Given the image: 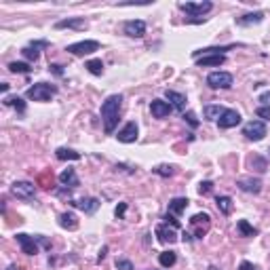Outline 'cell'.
<instances>
[{
	"instance_id": "obj_1",
	"label": "cell",
	"mask_w": 270,
	"mask_h": 270,
	"mask_svg": "<svg viewBox=\"0 0 270 270\" xmlns=\"http://www.w3.org/2000/svg\"><path fill=\"white\" fill-rule=\"evenodd\" d=\"M120 110H123V95L114 93L110 97H106V101L101 104V120H104V131L114 133V129L118 127L120 120Z\"/></svg>"
},
{
	"instance_id": "obj_2",
	"label": "cell",
	"mask_w": 270,
	"mask_h": 270,
	"mask_svg": "<svg viewBox=\"0 0 270 270\" xmlns=\"http://www.w3.org/2000/svg\"><path fill=\"white\" fill-rule=\"evenodd\" d=\"M57 85H51V82H36L32 85L28 91H25V97L32 101H49L53 95H57Z\"/></svg>"
},
{
	"instance_id": "obj_3",
	"label": "cell",
	"mask_w": 270,
	"mask_h": 270,
	"mask_svg": "<svg viewBox=\"0 0 270 270\" xmlns=\"http://www.w3.org/2000/svg\"><path fill=\"white\" fill-rule=\"evenodd\" d=\"M11 192H13V196L21 198V201H34L36 186L32 184V182H25V179H21V182H13Z\"/></svg>"
},
{
	"instance_id": "obj_4",
	"label": "cell",
	"mask_w": 270,
	"mask_h": 270,
	"mask_svg": "<svg viewBox=\"0 0 270 270\" xmlns=\"http://www.w3.org/2000/svg\"><path fill=\"white\" fill-rule=\"evenodd\" d=\"M243 135L249 141H260L266 137V123L264 120H249V123L243 127Z\"/></svg>"
},
{
	"instance_id": "obj_5",
	"label": "cell",
	"mask_w": 270,
	"mask_h": 270,
	"mask_svg": "<svg viewBox=\"0 0 270 270\" xmlns=\"http://www.w3.org/2000/svg\"><path fill=\"white\" fill-rule=\"evenodd\" d=\"M66 51H68V53H72V55H76V57L91 55V53H95V51H99V42L97 40H80V42L68 44Z\"/></svg>"
},
{
	"instance_id": "obj_6",
	"label": "cell",
	"mask_w": 270,
	"mask_h": 270,
	"mask_svg": "<svg viewBox=\"0 0 270 270\" xmlns=\"http://www.w3.org/2000/svg\"><path fill=\"white\" fill-rule=\"evenodd\" d=\"M211 9H213V2H209V0H203V2H179V11H184L186 15H192V17H201Z\"/></svg>"
},
{
	"instance_id": "obj_7",
	"label": "cell",
	"mask_w": 270,
	"mask_h": 270,
	"mask_svg": "<svg viewBox=\"0 0 270 270\" xmlns=\"http://www.w3.org/2000/svg\"><path fill=\"white\" fill-rule=\"evenodd\" d=\"M232 82H234V78L230 72H211L207 76V85L211 89H230Z\"/></svg>"
},
{
	"instance_id": "obj_8",
	"label": "cell",
	"mask_w": 270,
	"mask_h": 270,
	"mask_svg": "<svg viewBox=\"0 0 270 270\" xmlns=\"http://www.w3.org/2000/svg\"><path fill=\"white\" fill-rule=\"evenodd\" d=\"M137 137H139V127H137V123H133V120L127 123L123 129L116 133V139L123 141V144H133V141H137Z\"/></svg>"
},
{
	"instance_id": "obj_9",
	"label": "cell",
	"mask_w": 270,
	"mask_h": 270,
	"mask_svg": "<svg viewBox=\"0 0 270 270\" xmlns=\"http://www.w3.org/2000/svg\"><path fill=\"white\" fill-rule=\"evenodd\" d=\"M15 239H17L19 247H21V251L25 255H36L38 253L36 236H30V234H25V232H19V234H15Z\"/></svg>"
},
{
	"instance_id": "obj_10",
	"label": "cell",
	"mask_w": 270,
	"mask_h": 270,
	"mask_svg": "<svg viewBox=\"0 0 270 270\" xmlns=\"http://www.w3.org/2000/svg\"><path fill=\"white\" fill-rule=\"evenodd\" d=\"M236 125H241V114L232 110V108H226L224 114L220 116V120H217V127H220V129H232Z\"/></svg>"
},
{
	"instance_id": "obj_11",
	"label": "cell",
	"mask_w": 270,
	"mask_h": 270,
	"mask_svg": "<svg viewBox=\"0 0 270 270\" xmlns=\"http://www.w3.org/2000/svg\"><path fill=\"white\" fill-rule=\"evenodd\" d=\"M236 186H239V190L243 192H249V194H260L262 192V179L260 177H241L236 179Z\"/></svg>"
},
{
	"instance_id": "obj_12",
	"label": "cell",
	"mask_w": 270,
	"mask_h": 270,
	"mask_svg": "<svg viewBox=\"0 0 270 270\" xmlns=\"http://www.w3.org/2000/svg\"><path fill=\"white\" fill-rule=\"evenodd\" d=\"M123 30H125L127 36L141 38V36L146 34V21H144V19H129V21H125Z\"/></svg>"
},
{
	"instance_id": "obj_13",
	"label": "cell",
	"mask_w": 270,
	"mask_h": 270,
	"mask_svg": "<svg viewBox=\"0 0 270 270\" xmlns=\"http://www.w3.org/2000/svg\"><path fill=\"white\" fill-rule=\"evenodd\" d=\"M70 205H74V207H78L80 211H85L87 215H93L95 211L99 209V198H95V196H82L80 201H72Z\"/></svg>"
},
{
	"instance_id": "obj_14",
	"label": "cell",
	"mask_w": 270,
	"mask_h": 270,
	"mask_svg": "<svg viewBox=\"0 0 270 270\" xmlns=\"http://www.w3.org/2000/svg\"><path fill=\"white\" fill-rule=\"evenodd\" d=\"M150 112H152L154 118H167L173 112V108H171L169 101H165V99H152L150 101Z\"/></svg>"
},
{
	"instance_id": "obj_15",
	"label": "cell",
	"mask_w": 270,
	"mask_h": 270,
	"mask_svg": "<svg viewBox=\"0 0 270 270\" xmlns=\"http://www.w3.org/2000/svg\"><path fill=\"white\" fill-rule=\"evenodd\" d=\"M82 30L87 28V21L85 17H68V19H61V21L55 23V30Z\"/></svg>"
},
{
	"instance_id": "obj_16",
	"label": "cell",
	"mask_w": 270,
	"mask_h": 270,
	"mask_svg": "<svg viewBox=\"0 0 270 270\" xmlns=\"http://www.w3.org/2000/svg\"><path fill=\"white\" fill-rule=\"evenodd\" d=\"M59 182H61V186H66V188H72V190L80 186V179H78V175H76V171L72 169V167H68V169H63L59 173Z\"/></svg>"
},
{
	"instance_id": "obj_17",
	"label": "cell",
	"mask_w": 270,
	"mask_h": 270,
	"mask_svg": "<svg viewBox=\"0 0 270 270\" xmlns=\"http://www.w3.org/2000/svg\"><path fill=\"white\" fill-rule=\"evenodd\" d=\"M165 97H167V101L171 104L173 110H179V112L184 110V108H186V101H188V99H186V95H184V93L171 91V89H167V91H165Z\"/></svg>"
},
{
	"instance_id": "obj_18",
	"label": "cell",
	"mask_w": 270,
	"mask_h": 270,
	"mask_svg": "<svg viewBox=\"0 0 270 270\" xmlns=\"http://www.w3.org/2000/svg\"><path fill=\"white\" fill-rule=\"evenodd\" d=\"M234 49V44H226V47H205V49H198L192 53L194 59H201V57H207V55H226V51Z\"/></svg>"
},
{
	"instance_id": "obj_19",
	"label": "cell",
	"mask_w": 270,
	"mask_h": 270,
	"mask_svg": "<svg viewBox=\"0 0 270 270\" xmlns=\"http://www.w3.org/2000/svg\"><path fill=\"white\" fill-rule=\"evenodd\" d=\"M156 236H158V241H160V243H165V245H173V243L177 241L175 228H167L165 224L156 226Z\"/></svg>"
},
{
	"instance_id": "obj_20",
	"label": "cell",
	"mask_w": 270,
	"mask_h": 270,
	"mask_svg": "<svg viewBox=\"0 0 270 270\" xmlns=\"http://www.w3.org/2000/svg\"><path fill=\"white\" fill-rule=\"evenodd\" d=\"M247 165H249V169H253L255 173H266L268 171V160L262 156V154H251V156L247 158Z\"/></svg>"
},
{
	"instance_id": "obj_21",
	"label": "cell",
	"mask_w": 270,
	"mask_h": 270,
	"mask_svg": "<svg viewBox=\"0 0 270 270\" xmlns=\"http://www.w3.org/2000/svg\"><path fill=\"white\" fill-rule=\"evenodd\" d=\"M198 68H213V66H222L226 61V55H207L201 59H194Z\"/></svg>"
},
{
	"instance_id": "obj_22",
	"label": "cell",
	"mask_w": 270,
	"mask_h": 270,
	"mask_svg": "<svg viewBox=\"0 0 270 270\" xmlns=\"http://www.w3.org/2000/svg\"><path fill=\"white\" fill-rule=\"evenodd\" d=\"M59 226L66 228V230H76L78 228V217H76L72 211H63L59 215Z\"/></svg>"
},
{
	"instance_id": "obj_23",
	"label": "cell",
	"mask_w": 270,
	"mask_h": 270,
	"mask_svg": "<svg viewBox=\"0 0 270 270\" xmlns=\"http://www.w3.org/2000/svg\"><path fill=\"white\" fill-rule=\"evenodd\" d=\"M224 110H226V108H222L220 104H207L203 108V114H205V118L207 120H220V116L224 114Z\"/></svg>"
},
{
	"instance_id": "obj_24",
	"label": "cell",
	"mask_w": 270,
	"mask_h": 270,
	"mask_svg": "<svg viewBox=\"0 0 270 270\" xmlns=\"http://www.w3.org/2000/svg\"><path fill=\"white\" fill-rule=\"evenodd\" d=\"M262 21H264V13H262V11L247 13V15L236 17V23H239V25H251V23H262Z\"/></svg>"
},
{
	"instance_id": "obj_25",
	"label": "cell",
	"mask_w": 270,
	"mask_h": 270,
	"mask_svg": "<svg viewBox=\"0 0 270 270\" xmlns=\"http://www.w3.org/2000/svg\"><path fill=\"white\" fill-rule=\"evenodd\" d=\"M190 205V201L186 196H177V198H171L169 201V213L173 215H179L182 211H186V207Z\"/></svg>"
},
{
	"instance_id": "obj_26",
	"label": "cell",
	"mask_w": 270,
	"mask_h": 270,
	"mask_svg": "<svg viewBox=\"0 0 270 270\" xmlns=\"http://www.w3.org/2000/svg\"><path fill=\"white\" fill-rule=\"evenodd\" d=\"M55 156L59 160H80V152L72 150V148H57Z\"/></svg>"
},
{
	"instance_id": "obj_27",
	"label": "cell",
	"mask_w": 270,
	"mask_h": 270,
	"mask_svg": "<svg viewBox=\"0 0 270 270\" xmlns=\"http://www.w3.org/2000/svg\"><path fill=\"white\" fill-rule=\"evenodd\" d=\"M215 205H217V209H220V213H224V215L232 213V198L230 196H217Z\"/></svg>"
},
{
	"instance_id": "obj_28",
	"label": "cell",
	"mask_w": 270,
	"mask_h": 270,
	"mask_svg": "<svg viewBox=\"0 0 270 270\" xmlns=\"http://www.w3.org/2000/svg\"><path fill=\"white\" fill-rule=\"evenodd\" d=\"M2 104L4 106H13V108H17V112L19 114H23L25 112V101L21 97H17V95H6V97L2 99Z\"/></svg>"
},
{
	"instance_id": "obj_29",
	"label": "cell",
	"mask_w": 270,
	"mask_h": 270,
	"mask_svg": "<svg viewBox=\"0 0 270 270\" xmlns=\"http://www.w3.org/2000/svg\"><path fill=\"white\" fill-rule=\"evenodd\" d=\"M152 173H156L160 177H173L177 173V167L175 165H156L152 169Z\"/></svg>"
},
{
	"instance_id": "obj_30",
	"label": "cell",
	"mask_w": 270,
	"mask_h": 270,
	"mask_svg": "<svg viewBox=\"0 0 270 270\" xmlns=\"http://www.w3.org/2000/svg\"><path fill=\"white\" fill-rule=\"evenodd\" d=\"M236 228H239L241 236H258V228H253L247 220H239L236 222Z\"/></svg>"
},
{
	"instance_id": "obj_31",
	"label": "cell",
	"mask_w": 270,
	"mask_h": 270,
	"mask_svg": "<svg viewBox=\"0 0 270 270\" xmlns=\"http://www.w3.org/2000/svg\"><path fill=\"white\" fill-rule=\"evenodd\" d=\"M158 262L163 268H171L177 262V253L175 251H163V253H158Z\"/></svg>"
},
{
	"instance_id": "obj_32",
	"label": "cell",
	"mask_w": 270,
	"mask_h": 270,
	"mask_svg": "<svg viewBox=\"0 0 270 270\" xmlns=\"http://www.w3.org/2000/svg\"><path fill=\"white\" fill-rule=\"evenodd\" d=\"M85 68H87V72L93 74V76H101V74H104V63H101V59H89L85 63Z\"/></svg>"
},
{
	"instance_id": "obj_33",
	"label": "cell",
	"mask_w": 270,
	"mask_h": 270,
	"mask_svg": "<svg viewBox=\"0 0 270 270\" xmlns=\"http://www.w3.org/2000/svg\"><path fill=\"white\" fill-rule=\"evenodd\" d=\"M9 70L13 74H30L32 72L30 63H25V61H13V63H9Z\"/></svg>"
},
{
	"instance_id": "obj_34",
	"label": "cell",
	"mask_w": 270,
	"mask_h": 270,
	"mask_svg": "<svg viewBox=\"0 0 270 270\" xmlns=\"http://www.w3.org/2000/svg\"><path fill=\"white\" fill-rule=\"evenodd\" d=\"M190 224H192V226H201V224H203V226L209 228L211 217H209V213H194V215L190 217Z\"/></svg>"
},
{
	"instance_id": "obj_35",
	"label": "cell",
	"mask_w": 270,
	"mask_h": 270,
	"mask_svg": "<svg viewBox=\"0 0 270 270\" xmlns=\"http://www.w3.org/2000/svg\"><path fill=\"white\" fill-rule=\"evenodd\" d=\"M21 55H23L28 61H38V57H40L38 49H36V47H32V44H28V47H23V49H21Z\"/></svg>"
},
{
	"instance_id": "obj_36",
	"label": "cell",
	"mask_w": 270,
	"mask_h": 270,
	"mask_svg": "<svg viewBox=\"0 0 270 270\" xmlns=\"http://www.w3.org/2000/svg\"><path fill=\"white\" fill-rule=\"evenodd\" d=\"M163 220H165V224H171V228H182V224H179V220L173 213H169V211H167V213L163 215Z\"/></svg>"
},
{
	"instance_id": "obj_37",
	"label": "cell",
	"mask_w": 270,
	"mask_h": 270,
	"mask_svg": "<svg viewBox=\"0 0 270 270\" xmlns=\"http://www.w3.org/2000/svg\"><path fill=\"white\" fill-rule=\"evenodd\" d=\"M211 190H213V182H201L198 184V194H211Z\"/></svg>"
},
{
	"instance_id": "obj_38",
	"label": "cell",
	"mask_w": 270,
	"mask_h": 270,
	"mask_svg": "<svg viewBox=\"0 0 270 270\" xmlns=\"http://www.w3.org/2000/svg\"><path fill=\"white\" fill-rule=\"evenodd\" d=\"M184 120L192 127V129H196V127H198V120H196V116H194V112H184Z\"/></svg>"
},
{
	"instance_id": "obj_39",
	"label": "cell",
	"mask_w": 270,
	"mask_h": 270,
	"mask_svg": "<svg viewBox=\"0 0 270 270\" xmlns=\"http://www.w3.org/2000/svg\"><path fill=\"white\" fill-rule=\"evenodd\" d=\"M255 114H258L262 120H270V108H268V106H258Z\"/></svg>"
},
{
	"instance_id": "obj_40",
	"label": "cell",
	"mask_w": 270,
	"mask_h": 270,
	"mask_svg": "<svg viewBox=\"0 0 270 270\" xmlns=\"http://www.w3.org/2000/svg\"><path fill=\"white\" fill-rule=\"evenodd\" d=\"M125 213H127V203H118V205H116V209H114V215H116L118 220H123Z\"/></svg>"
},
{
	"instance_id": "obj_41",
	"label": "cell",
	"mask_w": 270,
	"mask_h": 270,
	"mask_svg": "<svg viewBox=\"0 0 270 270\" xmlns=\"http://www.w3.org/2000/svg\"><path fill=\"white\" fill-rule=\"evenodd\" d=\"M116 268L118 270H133V264H131V260H116Z\"/></svg>"
},
{
	"instance_id": "obj_42",
	"label": "cell",
	"mask_w": 270,
	"mask_h": 270,
	"mask_svg": "<svg viewBox=\"0 0 270 270\" xmlns=\"http://www.w3.org/2000/svg\"><path fill=\"white\" fill-rule=\"evenodd\" d=\"M49 70L53 72L55 76H63V66H59V63H51Z\"/></svg>"
},
{
	"instance_id": "obj_43",
	"label": "cell",
	"mask_w": 270,
	"mask_h": 270,
	"mask_svg": "<svg viewBox=\"0 0 270 270\" xmlns=\"http://www.w3.org/2000/svg\"><path fill=\"white\" fill-rule=\"evenodd\" d=\"M239 270H260L255 264H251V262H247V260H243L241 264H239Z\"/></svg>"
},
{
	"instance_id": "obj_44",
	"label": "cell",
	"mask_w": 270,
	"mask_h": 270,
	"mask_svg": "<svg viewBox=\"0 0 270 270\" xmlns=\"http://www.w3.org/2000/svg\"><path fill=\"white\" fill-rule=\"evenodd\" d=\"M258 101H260L262 106H268V108H270V91H264V93H262L260 97H258Z\"/></svg>"
},
{
	"instance_id": "obj_45",
	"label": "cell",
	"mask_w": 270,
	"mask_h": 270,
	"mask_svg": "<svg viewBox=\"0 0 270 270\" xmlns=\"http://www.w3.org/2000/svg\"><path fill=\"white\" fill-rule=\"evenodd\" d=\"M114 169H123V171H127V173H135V169H133V167H127V165H123V163H118L116 167H114Z\"/></svg>"
},
{
	"instance_id": "obj_46",
	"label": "cell",
	"mask_w": 270,
	"mask_h": 270,
	"mask_svg": "<svg viewBox=\"0 0 270 270\" xmlns=\"http://www.w3.org/2000/svg\"><path fill=\"white\" fill-rule=\"evenodd\" d=\"M106 253H108V245H104V247H101V249H99V255H97V264H99V262H104V258H106Z\"/></svg>"
},
{
	"instance_id": "obj_47",
	"label": "cell",
	"mask_w": 270,
	"mask_h": 270,
	"mask_svg": "<svg viewBox=\"0 0 270 270\" xmlns=\"http://www.w3.org/2000/svg\"><path fill=\"white\" fill-rule=\"evenodd\" d=\"M32 47H36V49H44V47H49V42L47 40H36V42H30Z\"/></svg>"
},
{
	"instance_id": "obj_48",
	"label": "cell",
	"mask_w": 270,
	"mask_h": 270,
	"mask_svg": "<svg viewBox=\"0 0 270 270\" xmlns=\"http://www.w3.org/2000/svg\"><path fill=\"white\" fill-rule=\"evenodd\" d=\"M182 241H184V243H190V241H192V234H188V232H184V236H182Z\"/></svg>"
},
{
	"instance_id": "obj_49",
	"label": "cell",
	"mask_w": 270,
	"mask_h": 270,
	"mask_svg": "<svg viewBox=\"0 0 270 270\" xmlns=\"http://www.w3.org/2000/svg\"><path fill=\"white\" fill-rule=\"evenodd\" d=\"M0 91H2V93L9 91V82H2V85H0Z\"/></svg>"
},
{
	"instance_id": "obj_50",
	"label": "cell",
	"mask_w": 270,
	"mask_h": 270,
	"mask_svg": "<svg viewBox=\"0 0 270 270\" xmlns=\"http://www.w3.org/2000/svg\"><path fill=\"white\" fill-rule=\"evenodd\" d=\"M6 270H17V266H15V264H11V266H9V268H6Z\"/></svg>"
}]
</instances>
